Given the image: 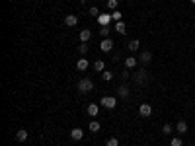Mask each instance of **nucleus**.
<instances>
[{"instance_id":"nucleus-29","label":"nucleus","mask_w":195,"mask_h":146,"mask_svg":"<svg viewBox=\"0 0 195 146\" xmlns=\"http://www.w3.org/2000/svg\"><path fill=\"white\" fill-rule=\"evenodd\" d=\"M111 20L113 21H121V12H113L111 14Z\"/></svg>"},{"instance_id":"nucleus-15","label":"nucleus","mask_w":195,"mask_h":146,"mask_svg":"<svg viewBox=\"0 0 195 146\" xmlns=\"http://www.w3.org/2000/svg\"><path fill=\"white\" fill-rule=\"evenodd\" d=\"M137 61H139L137 57H129V58H125V66H127V68H135V66H137Z\"/></svg>"},{"instance_id":"nucleus-30","label":"nucleus","mask_w":195,"mask_h":146,"mask_svg":"<svg viewBox=\"0 0 195 146\" xmlns=\"http://www.w3.org/2000/svg\"><path fill=\"white\" fill-rule=\"evenodd\" d=\"M129 76H131V72H129V68H125L123 72H121V78H123V80H127Z\"/></svg>"},{"instance_id":"nucleus-26","label":"nucleus","mask_w":195,"mask_h":146,"mask_svg":"<svg viewBox=\"0 0 195 146\" xmlns=\"http://www.w3.org/2000/svg\"><path fill=\"white\" fill-rule=\"evenodd\" d=\"M105 146H119V140H117V138H115V136H111V138H107Z\"/></svg>"},{"instance_id":"nucleus-28","label":"nucleus","mask_w":195,"mask_h":146,"mask_svg":"<svg viewBox=\"0 0 195 146\" xmlns=\"http://www.w3.org/2000/svg\"><path fill=\"white\" fill-rule=\"evenodd\" d=\"M90 16H94V18H98V16H100V10L96 8V6H92V8H90Z\"/></svg>"},{"instance_id":"nucleus-16","label":"nucleus","mask_w":195,"mask_h":146,"mask_svg":"<svg viewBox=\"0 0 195 146\" xmlns=\"http://www.w3.org/2000/svg\"><path fill=\"white\" fill-rule=\"evenodd\" d=\"M88 64H90V62L86 61V58H80V61L76 62V68H78V70H86V68H88Z\"/></svg>"},{"instance_id":"nucleus-1","label":"nucleus","mask_w":195,"mask_h":146,"mask_svg":"<svg viewBox=\"0 0 195 146\" xmlns=\"http://www.w3.org/2000/svg\"><path fill=\"white\" fill-rule=\"evenodd\" d=\"M92 90H94V82L90 78H82L80 82H78V92H80V94H88Z\"/></svg>"},{"instance_id":"nucleus-20","label":"nucleus","mask_w":195,"mask_h":146,"mask_svg":"<svg viewBox=\"0 0 195 146\" xmlns=\"http://www.w3.org/2000/svg\"><path fill=\"white\" fill-rule=\"evenodd\" d=\"M162 133H164V135H172V133H174V127H172L170 123H166V125L162 127Z\"/></svg>"},{"instance_id":"nucleus-17","label":"nucleus","mask_w":195,"mask_h":146,"mask_svg":"<svg viewBox=\"0 0 195 146\" xmlns=\"http://www.w3.org/2000/svg\"><path fill=\"white\" fill-rule=\"evenodd\" d=\"M117 92H119V96H121V98H127V96H129V86H125V84H123V86H119V88H117Z\"/></svg>"},{"instance_id":"nucleus-7","label":"nucleus","mask_w":195,"mask_h":146,"mask_svg":"<svg viewBox=\"0 0 195 146\" xmlns=\"http://www.w3.org/2000/svg\"><path fill=\"white\" fill-rule=\"evenodd\" d=\"M148 80V72H146V68H141L139 72H137V82L139 84H144Z\"/></svg>"},{"instance_id":"nucleus-5","label":"nucleus","mask_w":195,"mask_h":146,"mask_svg":"<svg viewBox=\"0 0 195 146\" xmlns=\"http://www.w3.org/2000/svg\"><path fill=\"white\" fill-rule=\"evenodd\" d=\"M76 24H78V16L76 14H68V16L64 18V25L67 27H74Z\"/></svg>"},{"instance_id":"nucleus-12","label":"nucleus","mask_w":195,"mask_h":146,"mask_svg":"<svg viewBox=\"0 0 195 146\" xmlns=\"http://www.w3.org/2000/svg\"><path fill=\"white\" fill-rule=\"evenodd\" d=\"M16 140L18 142H26L27 140V130L26 129H20L18 133H16Z\"/></svg>"},{"instance_id":"nucleus-14","label":"nucleus","mask_w":195,"mask_h":146,"mask_svg":"<svg viewBox=\"0 0 195 146\" xmlns=\"http://www.w3.org/2000/svg\"><path fill=\"white\" fill-rule=\"evenodd\" d=\"M86 111H88V115H90V117H96V115L100 113V107H98L96 103H90L88 107H86Z\"/></svg>"},{"instance_id":"nucleus-21","label":"nucleus","mask_w":195,"mask_h":146,"mask_svg":"<svg viewBox=\"0 0 195 146\" xmlns=\"http://www.w3.org/2000/svg\"><path fill=\"white\" fill-rule=\"evenodd\" d=\"M94 68H96L98 72H104V68H105V64H104V61H96V62H94Z\"/></svg>"},{"instance_id":"nucleus-25","label":"nucleus","mask_w":195,"mask_h":146,"mask_svg":"<svg viewBox=\"0 0 195 146\" xmlns=\"http://www.w3.org/2000/svg\"><path fill=\"white\" fill-rule=\"evenodd\" d=\"M172 146H183V140H182V138H179V136H174V138H172V142H170Z\"/></svg>"},{"instance_id":"nucleus-32","label":"nucleus","mask_w":195,"mask_h":146,"mask_svg":"<svg viewBox=\"0 0 195 146\" xmlns=\"http://www.w3.org/2000/svg\"><path fill=\"white\" fill-rule=\"evenodd\" d=\"M10 2H14V0H10Z\"/></svg>"},{"instance_id":"nucleus-22","label":"nucleus","mask_w":195,"mask_h":146,"mask_svg":"<svg viewBox=\"0 0 195 146\" xmlns=\"http://www.w3.org/2000/svg\"><path fill=\"white\" fill-rule=\"evenodd\" d=\"M100 130V123L98 121H90V133H98Z\"/></svg>"},{"instance_id":"nucleus-11","label":"nucleus","mask_w":195,"mask_h":146,"mask_svg":"<svg viewBox=\"0 0 195 146\" xmlns=\"http://www.w3.org/2000/svg\"><path fill=\"white\" fill-rule=\"evenodd\" d=\"M176 130H178L179 135H185L187 133V123L185 121H178L176 123Z\"/></svg>"},{"instance_id":"nucleus-19","label":"nucleus","mask_w":195,"mask_h":146,"mask_svg":"<svg viewBox=\"0 0 195 146\" xmlns=\"http://www.w3.org/2000/svg\"><path fill=\"white\" fill-rule=\"evenodd\" d=\"M109 31H111V27H109V25H102V27H100V35H102L104 39L107 37V35H109Z\"/></svg>"},{"instance_id":"nucleus-9","label":"nucleus","mask_w":195,"mask_h":146,"mask_svg":"<svg viewBox=\"0 0 195 146\" xmlns=\"http://www.w3.org/2000/svg\"><path fill=\"white\" fill-rule=\"evenodd\" d=\"M109 21H111L109 14H100V16H98V24L100 25H109Z\"/></svg>"},{"instance_id":"nucleus-2","label":"nucleus","mask_w":195,"mask_h":146,"mask_svg":"<svg viewBox=\"0 0 195 146\" xmlns=\"http://www.w3.org/2000/svg\"><path fill=\"white\" fill-rule=\"evenodd\" d=\"M100 105H104L105 109H113L115 105H117V99H115L113 96H104L102 101H100Z\"/></svg>"},{"instance_id":"nucleus-3","label":"nucleus","mask_w":195,"mask_h":146,"mask_svg":"<svg viewBox=\"0 0 195 146\" xmlns=\"http://www.w3.org/2000/svg\"><path fill=\"white\" fill-rule=\"evenodd\" d=\"M139 115L141 117H150L152 115V105L150 103H141L139 105Z\"/></svg>"},{"instance_id":"nucleus-23","label":"nucleus","mask_w":195,"mask_h":146,"mask_svg":"<svg viewBox=\"0 0 195 146\" xmlns=\"http://www.w3.org/2000/svg\"><path fill=\"white\" fill-rule=\"evenodd\" d=\"M78 53H80V55L88 53V43H80V45H78Z\"/></svg>"},{"instance_id":"nucleus-4","label":"nucleus","mask_w":195,"mask_h":146,"mask_svg":"<svg viewBox=\"0 0 195 146\" xmlns=\"http://www.w3.org/2000/svg\"><path fill=\"white\" fill-rule=\"evenodd\" d=\"M100 49L104 51V53H109V51L113 49V41L109 39V37H105V39H102V43H100Z\"/></svg>"},{"instance_id":"nucleus-31","label":"nucleus","mask_w":195,"mask_h":146,"mask_svg":"<svg viewBox=\"0 0 195 146\" xmlns=\"http://www.w3.org/2000/svg\"><path fill=\"white\" fill-rule=\"evenodd\" d=\"M191 4H195V0H191Z\"/></svg>"},{"instance_id":"nucleus-6","label":"nucleus","mask_w":195,"mask_h":146,"mask_svg":"<svg viewBox=\"0 0 195 146\" xmlns=\"http://www.w3.org/2000/svg\"><path fill=\"white\" fill-rule=\"evenodd\" d=\"M150 61H152V53H150V51H142V53L139 55V62H142V64H148Z\"/></svg>"},{"instance_id":"nucleus-10","label":"nucleus","mask_w":195,"mask_h":146,"mask_svg":"<svg viewBox=\"0 0 195 146\" xmlns=\"http://www.w3.org/2000/svg\"><path fill=\"white\" fill-rule=\"evenodd\" d=\"M115 31H117L119 35H125V33H127V25L123 24V20H121V21H115Z\"/></svg>"},{"instance_id":"nucleus-13","label":"nucleus","mask_w":195,"mask_h":146,"mask_svg":"<svg viewBox=\"0 0 195 146\" xmlns=\"http://www.w3.org/2000/svg\"><path fill=\"white\" fill-rule=\"evenodd\" d=\"M90 39H92V31H90V29H82V31H80V41L88 43Z\"/></svg>"},{"instance_id":"nucleus-18","label":"nucleus","mask_w":195,"mask_h":146,"mask_svg":"<svg viewBox=\"0 0 195 146\" xmlns=\"http://www.w3.org/2000/svg\"><path fill=\"white\" fill-rule=\"evenodd\" d=\"M127 47H129V51H137V49L141 47V41H139V39H133V41H129Z\"/></svg>"},{"instance_id":"nucleus-27","label":"nucleus","mask_w":195,"mask_h":146,"mask_svg":"<svg viewBox=\"0 0 195 146\" xmlns=\"http://www.w3.org/2000/svg\"><path fill=\"white\" fill-rule=\"evenodd\" d=\"M117 0H107V8H109V10H115V8H117Z\"/></svg>"},{"instance_id":"nucleus-24","label":"nucleus","mask_w":195,"mask_h":146,"mask_svg":"<svg viewBox=\"0 0 195 146\" xmlns=\"http://www.w3.org/2000/svg\"><path fill=\"white\" fill-rule=\"evenodd\" d=\"M102 78H104V82H109V80L113 78V74H111L109 70H104V72H102Z\"/></svg>"},{"instance_id":"nucleus-8","label":"nucleus","mask_w":195,"mask_h":146,"mask_svg":"<svg viewBox=\"0 0 195 146\" xmlns=\"http://www.w3.org/2000/svg\"><path fill=\"white\" fill-rule=\"evenodd\" d=\"M70 136H72V140H82V136H84V130L82 129H72L70 130Z\"/></svg>"}]
</instances>
